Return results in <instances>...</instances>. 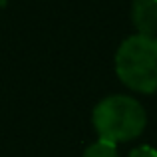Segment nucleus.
Listing matches in <instances>:
<instances>
[{
	"mask_svg": "<svg viewBox=\"0 0 157 157\" xmlns=\"http://www.w3.org/2000/svg\"><path fill=\"white\" fill-rule=\"evenodd\" d=\"M119 82L137 94L157 92V36L133 34L115 52Z\"/></svg>",
	"mask_w": 157,
	"mask_h": 157,
	"instance_id": "1",
	"label": "nucleus"
},
{
	"mask_svg": "<svg viewBox=\"0 0 157 157\" xmlns=\"http://www.w3.org/2000/svg\"><path fill=\"white\" fill-rule=\"evenodd\" d=\"M92 123L98 137L113 143L133 141L147 125V113L135 98L125 94L107 96L92 111Z\"/></svg>",
	"mask_w": 157,
	"mask_h": 157,
	"instance_id": "2",
	"label": "nucleus"
},
{
	"mask_svg": "<svg viewBox=\"0 0 157 157\" xmlns=\"http://www.w3.org/2000/svg\"><path fill=\"white\" fill-rule=\"evenodd\" d=\"M131 22L137 34H157V0H133L131 4Z\"/></svg>",
	"mask_w": 157,
	"mask_h": 157,
	"instance_id": "3",
	"label": "nucleus"
},
{
	"mask_svg": "<svg viewBox=\"0 0 157 157\" xmlns=\"http://www.w3.org/2000/svg\"><path fill=\"white\" fill-rule=\"evenodd\" d=\"M82 157H119V151H117V143L113 141H107V139H98V141L90 143L86 147L84 155Z\"/></svg>",
	"mask_w": 157,
	"mask_h": 157,
	"instance_id": "4",
	"label": "nucleus"
},
{
	"mask_svg": "<svg viewBox=\"0 0 157 157\" xmlns=\"http://www.w3.org/2000/svg\"><path fill=\"white\" fill-rule=\"evenodd\" d=\"M127 157H157V149L151 145H139L135 149H131Z\"/></svg>",
	"mask_w": 157,
	"mask_h": 157,
	"instance_id": "5",
	"label": "nucleus"
}]
</instances>
